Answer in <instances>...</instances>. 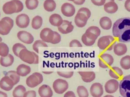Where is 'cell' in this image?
Segmentation results:
<instances>
[{
  "mask_svg": "<svg viewBox=\"0 0 130 97\" xmlns=\"http://www.w3.org/2000/svg\"><path fill=\"white\" fill-rule=\"evenodd\" d=\"M112 33L122 43L130 42V17L121 18L116 20L113 25Z\"/></svg>",
  "mask_w": 130,
  "mask_h": 97,
  "instance_id": "obj_1",
  "label": "cell"
},
{
  "mask_svg": "<svg viewBox=\"0 0 130 97\" xmlns=\"http://www.w3.org/2000/svg\"><path fill=\"white\" fill-rule=\"evenodd\" d=\"M23 9V3L19 0H12L6 2L3 6V11L6 14L19 13Z\"/></svg>",
  "mask_w": 130,
  "mask_h": 97,
  "instance_id": "obj_2",
  "label": "cell"
},
{
  "mask_svg": "<svg viewBox=\"0 0 130 97\" xmlns=\"http://www.w3.org/2000/svg\"><path fill=\"white\" fill-rule=\"evenodd\" d=\"M19 58L22 61L29 64H37L39 63L38 55L26 48H24L20 51L19 54Z\"/></svg>",
  "mask_w": 130,
  "mask_h": 97,
  "instance_id": "obj_3",
  "label": "cell"
},
{
  "mask_svg": "<svg viewBox=\"0 0 130 97\" xmlns=\"http://www.w3.org/2000/svg\"><path fill=\"white\" fill-rule=\"evenodd\" d=\"M115 44V38L111 35L102 36L98 41V46L102 50L106 49L107 51H111L113 48Z\"/></svg>",
  "mask_w": 130,
  "mask_h": 97,
  "instance_id": "obj_4",
  "label": "cell"
},
{
  "mask_svg": "<svg viewBox=\"0 0 130 97\" xmlns=\"http://www.w3.org/2000/svg\"><path fill=\"white\" fill-rule=\"evenodd\" d=\"M119 92L123 97H130V74L123 77L119 83Z\"/></svg>",
  "mask_w": 130,
  "mask_h": 97,
  "instance_id": "obj_5",
  "label": "cell"
},
{
  "mask_svg": "<svg viewBox=\"0 0 130 97\" xmlns=\"http://www.w3.org/2000/svg\"><path fill=\"white\" fill-rule=\"evenodd\" d=\"M14 25V21L9 17H5L0 20V34H8Z\"/></svg>",
  "mask_w": 130,
  "mask_h": 97,
  "instance_id": "obj_6",
  "label": "cell"
},
{
  "mask_svg": "<svg viewBox=\"0 0 130 97\" xmlns=\"http://www.w3.org/2000/svg\"><path fill=\"white\" fill-rule=\"evenodd\" d=\"M43 80V75L40 73L35 72L26 78V84L28 87L33 88L41 84Z\"/></svg>",
  "mask_w": 130,
  "mask_h": 97,
  "instance_id": "obj_7",
  "label": "cell"
},
{
  "mask_svg": "<svg viewBox=\"0 0 130 97\" xmlns=\"http://www.w3.org/2000/svg\"><path fill=\"white\" fill-rule=\"evenodd\" d=\"M53 88L54 91L58 94H62L68 88V82L62 79H57L53 83Z\"/></svg>",
  "mask_w": 130,
  "mask_h": 97,
  "instance_id": "obj_8",
  "label": "cell"
},
{
  "mask_svg": "<svg viewBox=\"0 0 130 97\" xmlns=\"http://www.w3.org/2000/svg\"><path fill=\"white\" fill-rule=\"evenodd\" d=\"M114 62L113 57L109 54H103L100 56L99 60V66L102 68H107L111 66Z\"/></svg>",
  "mask_w": 130,
  "mask_h": 97,
  "instance_id": "obj_9",
  "label": "cell"
},
{
  "mask_svg": "<svg viewBox=\"0 0 130 97\" xmlns=\"http://www.w3.org/2000/svg\"><path fill=\"white\" fill-rule=\"evenodd\" d=\"M40 37L43 41L51 43L54 37V31L49 28H43L41 31Z\"/></svg>",
  "mask_w": 130,
  "mask_h": 97,
  "instance_id": "obj_10",
  "label": "cell"
},
{
  "mask_svg": "<svg viewBox=\"0 0 130 97\" xmlns=\"http://www.w3.org/2000/svg\"><path fill=\"white\" fill-rule=\"evenodd\" d=\"M17 38L19 40L26 44H31L34 40V38L31 34L26 31H20L17 33Z\"/></svg>",
  "mask_w": 130,
  "mask_h": 97,
  "instance_id": "obj_11",
  "label": "cell"
},
{
  "mask_svg": "<svg viewBox=\"0 0 130 97\" xmlns=\"http://www.w3.org/2000/svg\"><path fill=\"white\" fill-rule=\"evenodd\" d=\"M29 18L25 14L18 15L16 18V24L20 28H26L29 24Z\"/></svg>",
  "mask_w": 130,
  "mask_h": 97,
  "instance_id": "obj_12",
  "label": "cell"
},
{
  "mask_svg": "<svg viewBox=\"0 0 130 97\" xmlns=\"http://www.w3.org/2000/svg\"><path fill=\"white\" fill-rule=\"evenodd\" d=\"M13 80L8 76L5 75L0 80V87L6 91H9L14 85Z\"/></svg>",
  "mask_w": 130,
  "mask_h": 97,
  "instance_id": "obj_13",
  "label": "cell"
},
{
  "mask_svg": "<svg viewBox=\"0 0 130 97\" xmlns=\"http://www.w3.org/2000/svg\"><path fill=\"white\" fill-rule=\"evenodd\" d=\"M119 88V82L116 79H110L106 82L105 85V89L106 92L113 93Z\"/></svg>",
  "mask_w": 130,
  "mask_h": 97,
  "instance_id": "obj_14",
  "label": "cell"
},
{
  "mask_svg": "<svg viewBox=\"0 0 130 97\" xmlns=\"http://www.w3.org/2000/svg\"><path fill=\"white\" fill-rule=\"evenodd\" d=\"M90 92L93 97H101L104 93L102 85L99 82L93 83L90 86Z\"/></svg>",
  "mask_w": 130,
  "mask_h": 97,
  "instance_id": "obj_15",
  "label": "cell"
},
{
  "mask_svg": "<svg viewBox=\"0 0 130 97\" xmlns=\"http://www.w3.org/2000/svg\"><path fill=\"white\" fill-rule=\"evenodd\" d=\"M61 11L64 16L70 17L74 15L75 8L72 4L69 3H65L61 6Z\"/></svg>",
  "mask_w": 130,
  "mask_h": 97,
  "instance_id": "obj_16",
  "label": "cell"
},
{
  "mask_svg": "<svg viewBox=\"0 0 130 97\" xmlns=\"http://www.w3.org/2000/svg\"><path fill=\"white\" fill-rule=\"evenodd\" d=\"M58 31L62 34H68L71 32L74 29V26L72 24V22L66 20H63L62 23L57 27Z\"/></svg>",
  "mask_w": 130,
  "mask_h": 97,
  "instance_id": "obj_17",
  "label": "cell"
},
{
  "mask_svg": "<svg viewBox=\"0 0 130 97\" xmlns=\"http://www.w3.org/2000/svg\"><path fill=\"white\" fill-rule=\"evenodd\" d=\"M88 19V18L85 14L78 12L74 18V22L77 26L81 28L86 25Z\"/></svg>",
  "mask_w": 130,
  "mask_h": 97,
  "instance_id": "obj_18",
  "label": "cell"
},
{
  "mask_svg": "<svg viewBox=\"0 0 130 97\" xmlns=\"http://www.w3.org/2000/svg\"><path fill=\"white\" fill-rule=\"evenodd\" d=\"M38 93L41 97H52L53 95L51 87L46 84H43L39 87Z\"/></svg>",
  "mask_w": 130,
  "mask_h": 97,
  "instance_id": "obj_19",
  "label": "cell"
},
{
  "mask_svg": "<svg viewBox=\"0 0 130 97\" xmlns=\"http://www.w3.org/2000/svg\"><path fill=\"white\" fill-rule=\"evenodd\" d=\"M78 73L85 82H90L95 78V74L93 71H79Z\"/></svg>",
  "mask_w": 130,
  "mask_h": 97,
  "instance_id": "obj_20",
  "label": "cell"
},
{
  "mask_svg": "<svg viewBox=\"0 0 130 97\" xmlns=\"http://www.w3.org/2000/svg\"><path fill=\"white\" fill-rule=\"evenodd\" d=\"M113 50L115 54L120 56L125 54L127 52V48L126 45L124 43L120 42L115 44Z\"/></svg>",
  "mask_w": 130,
  "mask_h": 97,
  "instance_id": "obj_21",
  "label": "cell"
},
{
  "mask_svg": "<svg viewBox=\"0 0 130 97\" xmlns=\"http://www.w3.org/2000/svg\"><path fill=\"white\" fill-rule=\"evenodd\" d=\"M31 71L30 67L24 64L18 66L16 68V72L20 76H26Z\"/></svg>",
  "mask_w": 130,
  "mask_h": 97,
  "instance_id": "obj_22",
  "label": "cell"
},
{
  "mask_svg": "<svg viewBox=\"0 0 130 97\" xmlns=\"http://www.w3.org/2000/svg\"><path fill=\"white\" fill-rule=\"evenodd\" d=\"M50 23L54 26H59L63 22V19L61 16L58 14H53L49 17Z\"/></svg>",
  "mask_w": 130,
  "mask_h": 97,
  "instance_id": "obj_23",
  "label": "cell"
},
{
  "mask_svg": "<svg viewBox=\"0 0 130 97\" xmlns=\"http://www.w3.org/2000/svg\"><path fill=\"white\" fill-rule=\"evenodd\" d=\"M14 61V57L11 54H8L6 57H1L0 58V64L1 66L8 67L11 66Z\"/></svg>",
  "mask_w": 130,
  "mask_h": 97,
  "instance_id": "obj_24",
  "label": "cell"
},
{
  "mask_svg": "<svg viewBox=\"0 0 130 97\" xmlns=\"http://www.w3.org/2000/svg\"><path fill=\"white\" fill-rule=\"evenodd\" d=\"M104 10L108 13H115L118 10V6L114 2H109L104 4Z\"/></svg>",
  "mask_w": 130,
  "mask_h": 97,
  "instance_id": "obj_25",
  "label": "cell"
},
{
  "mask_svg": "<svg viewBox=\"0 0 130 97\" xmlns=\"http://www.w3.org/2000/svg\"><path fill=\"white\" fill-rule=\"evenodd\" d=\"M110 76L115 79H119L123 75V71L118 67H112L109 70Z\"/></svg>",
  "mask_w": 130,
  "mask_h": 97,
  "instance_id": "obj_26",
  "label": "cell"
},
{
  "mask_svg": "<svg viewBox=\"0 0 130 97\" xmlns=\"http://www.w3.org/2000/svg\"><path fill=\"white\" fill-rule=\"evenodd\" d=\"M100 25L102 28L104 30H109L112 27V21L108 17H103L100 19Z\"/></svg>",
  "mask_w": 130,
  "mask_h": 97,
  "instance_id": "obj_27",
  "label": "cell"
},
{
  "mask_svg": "<svg viewBox=\"0 0 130 97\" xmlns=\"http://www.w3.org/2000/svg\"><path fill=\"white\" fill-rule=\"evenodd\" d=\"M26 92L25 87L22 85L17 86L13 91V97H23L24 93Z\"/></svg>",
  "mask_w": 130,
  "mask_h": 97,
  "instance_id": "obj_28",
  "label": "cell"
},
{
  "mask_svg": "<svg viewBox=\"0 0 130 97\" xmlns=\"http://www.w3.org/2000/svg\"><path fill=\"white\" fill-rule=\"evenodd\" d=\"M43 24L42 18L40 16H36L33 18L31 21V27L34 29H39Z\"/></svg>",
  "mask_w": 130,
  "mask_h": 97,
  "instance_id": "obj_29",
  "label": "cell"
},
{
  "mask_svg": "<svg viewBox=\"0 0 130 97\" xmlns=\"http://www.w3.org/2000/svg\"><path fill=\"white\" fill-rule=\"evenodd\" d=\"M43 6L46 11L52 12L55 9L56 5L54 0H45Z\"/></svg>",
  "mask_w": 130,
  "mask_h": 97,
  "instance_id": "obj_30",
  "label": "cell"
},
{
  "mask_svg": "<svg viewBox=\"0 0 130 97\" xmlns=\"http://www.w3.org/2000/svg\"><path fill=\"white\" fill-rule=\"evenodd\" d=\"M120 65L122 69L128 70L130 69V56L126 55L122 57L120 61Z\"/></svg>",
  "mask_w": 130,
  "mask_h": 97,
  "instance_id": "obj_31",
  "label": "cell"
},
{
  "mask_svg": "<svg viewBox=\"0 0 130 97\" xmlns=\"http://www.w3.org/2000/svg\"><path fill=\"white\" fill-rule=\"evenodd\" d=\"M5 75L10 77L14 81L15 85L17 84L20 80V76L17 74L16 71H9L7 72L6 73H5Z\"/></svg>",
  "mask_w": 130,
  "mask_h": 97,
  "instance_id": "obj_32",
  "label": "cell"
},
{
  "mask_svg": "<svg viewBox=\"0 0 130 97\" xmlns=\"http://www.w3.org/2000/svg\"><path fill=\"white\" fill-rule=\"evenodd\" d=\"M24 48H26L23 44L20 43H16L13 45L12 47V51L14 55L16 57H19V54L20 51Z\"/></svg>",
  "mask_w": 130,
  "mask_h": 97,
  "instance_id": "obj_33",
  "label": "cell"
},
{
  "mask_svg": "<svg viewBox=\"0 0 130 97\" xmlns=\"http://www.w3.org/2000/svg\"><path fill=\"white\" fill-rule=\"evenodd\" d=\"M77 92L79 97H88V92L85 87L82 85L78 86Z\"/></svg>",
  "mask_w": 130,
  "mask_h": 97,
  "instance_id": "obj_34",
  "label": "cell"
},
{
  "mask_svg": "<svg viewBox=\"0 0 130 97\" xmlns=\"http://www.w3.org/2000/svg\"><path fill=\"white\" fill-rule=\"evenodd\" d=\"M39 5L38 0H26L25 5L28 10H34L36 9Z\"/></svg>",
  "mask_w": 130,
  "mask_h": 97,
  "instance_id": "obj_35",
  "label": "cell"
},
{
  "mask_svg": "<svg viewBox=\"0 0 130 97\" xmlns=\"http://www.w3.org/2000/svg\"><path fill=\"white\" fill-rule=\"evenodd\" d=\"M47 46H48V45L46 43V42L43 41L42 40H37L32 44V48L37 53H39V47H47Z\"/></svg>",
  "mask_w": 130,
  "mask_h": 97,
  "instance_id": "obj_36",
  "label": "cell"
},
{
  "mask_svg": "<svg viewBox=\"0 0 130 97\" xmlns=\"http://www.w3.org/2000/svg\"><path fill=\"white\" fill-rule=\"evenodd\" d=\"M9 48L7 44L4 42L0 43V56L1 57H6L8 55Z\"/></svg>",
  "mask_w": 130,
  "mask_h": 97,
  "instance_id": "obj_37",
  "label": "cell"
},
{
  "mask_svg": "<svg viewBox=\"0 0 130 97\" xmlns=\"http://www.w3.org/2000/svg\"><path fill=\"white\" fill-rule=\"evenodd\" d=\"M81 40L84 44H85L86 46H91L92 45L95 41L93 40L88 37H87L85 34L84 33L81 37Z\"/></svg>",
  "mask_w": 130,
  "mask_h": 97,
  "instance_id": "obj_38",
  "label": "cell"
},
{
  "mask_svg": "<svg viewBox=\"0 0 130 97\" xmlns=\"http://www.w3.org/2000/svg\"><path fill=\"white\" fill-rule=\"evenodd\" d=\"M86 31H89L94 34H95L96 36H99L100 34H101V30L100 29L95 26H92L89 27H88Z\"/></svg>",
  "mask_w": 130,
  "mask_h": 97,
  "instance_id": "obj_39",
  "label": "cell"
},
{
  "mask_svg": "<svg viewBox=\"0 0 130 97\" xmlns=\"http://www.w3.org/2000/svg\"><path fill=\"white\" fill-rule=\"evenodd\" d=\"M57 74L62 77L66 78H70L72 77L74 74L73 71H68V72H62V71H57Z\"/></svg>",
  "mask_w": 130,
  "mask_h": 97,
  "instance_id": "obj_40",
  "label": "cell"
},
{
  "mask_svg": "<svg viewBox=\"0 0 130 97\" xmlns=\"http://www.w3.org/2000/svg\"><path fill=\"white\" fill-rule=\"evenodd\" d=\"M60 40H61L60 35L56 31H54V37L51 43L57 44V43H58L60 41Z\"/></svg>",
  "mask_w": 130,
  "mask_h": 97,
  "instance_id": "obj_41",
  "label": "cell"
},
{
  "mask_svg": "<svg viewBox=\"0 0 130 97\" xmlns=\"http://www.w3.org/2000/svg\"><path fill=\"white\" fill-rule=\"evenodd\" d=\"M78 12H81L82 13H83L84 14H85L87 18L89 19L91 16V12L90 11V10L87 8H85V7H82L78 11Z\"/></svg>",
  "mask_w": 130,
  "mask_h": 97,
  "instance_id": "obj_42",
  "label": "cell"
},
{
  "mask_svg": "<svg viewBox=\"0 0 130 97\" xmlns=\"http://www.w3.org/2000/svg\"><path fill=\"white\" fill-rule=\"evenodd\" d=\"M69 46L70 47H82V45L79 40L73 39L70 42Z\"/></svg>",
  "mask_w": 130,
  "mask_h": 97,
  "instance_id": "obj_43",
  "label": "cell"
},
{
  "mask_svg": "<svg viewBox=\"0 0 130 97\" xmlns=\"http://www.w3.org/2000/svg\"><path fill=\"white\" fill-rule=\"evenodd\" d=\"M36 92L35 90H29L24 93L23 97H36Z\"/></svg>",
  "mask_w": 130,
  "mask_h": 97,
  "instance_id": "obj_44",
  "label": "cell"
},
{
  "mask_svg": "<svg viewBox=\"0 0 130 97\" xmlns=\"http://www.w3.org/2000/svg\"><path fill=\"white\" fill-rule=\"evenodd\" d=\"M93 4L98 6L104 5L106 3V0H91Z\"/></svg>",
  "mask_w": 130,
  "mask_h": 97,
  "instance_id": "obj_45",
  "label": "cell"
},
{
  "mask_svg": "<svg viewBox=\"0 0 130 97\" xmlns=\"http://www.w3.org/2000/svg\"><path fill=\"white\" fill-rule=\"evenodd\" d=\"M63 97H76V95L73 91H68L64 94Z\"/></svg>",
  "mask_w": 130,
  "mask_h": 97,
  "instance_id": "obj_46",
  "label": "cell"
},
{
  "mask_svg": "<svg viewBox=\"0 0 130 97\" xmlns=\"http://www.w3.org/2000/svg\"><path fill=\"white\" fill-rule=\"evenodd\" d=\"M124 7L127 11L130 12V0H126L124 3Z\"/></svg>",
  "mask_w": 130,
  "mask_h": 97,
  "instance_id": "obj_47",
  "label": "cell"
},
{
  "mask_svg": "<svg viewBox=\"0 0 130 97\" xmlns=\"http://www.w3.org/2000/svg\"><path fill=\"white\" fill-rule=\"evenodd\" d=\"M85 0H75L73 2L75 4L77 5H81L84 4Z\"/></svg>",
  "mask_w": 130,
  "mask_h": 97,
  "instance_id": "obj_48",
  "label": "cell"
},
{
  "mask_svg": "<svg viewBox=\"0 0 130 97\" xmlns=\"http://www.w3.org/2000/svg\"><path fill=\"white\" fill-rule=\"evenodd\" d=\"M0 97H7V94L2 91H0Z\"/></svg>",
  "mask_w": 130,
  "mask_h": 97,
  "instance_id": "obj_49",
  "label": "cell"
},
{
  "mask_svg": "<svg viewBox=\"0 0 130 97\" xmlns=\"http://www.w3.org/2000/svg\"><path fill=\"white\" fill-rule=\"evenodd\" d=\"M42 72L45 74H50L53 73V71H43Z\"/></svg>",
  "mask_w": 130,
  "mask_h": 97,
  "instance_id": "obj_50",
  "label": "cell"
},
{
  "mask_svg": "<svg viewBox=\"0 0 130 97\" xmlns=\"http://www.w3.org/2000/svg\"><path fill=\"white\" fill-rule=\"evenodd\" d=\"M104 97H114V96L112 95H106L104 96Z\"/></svg>",
  "mask_w": 130,
  "mask_h": 97,
  "instance_id": "obj_51",
  "label": "cell"
},
{
  "mask_svg": "<svg viewBox=\"0 0 130 97\" xmlns=\"http://www.w3.org/2000/svg\"><path fill=\"white\" fill-rule=\"evenodd\" d=\"M109 2H114V0H106V3H108Z\"/></svg>",
  "mask_w": 130,
  "mask_h": 97,
  "instance_id": "obj_52",
  "label": "cell"
},
{
  "mask_svg": "<svg viewBox=\"0 0 130 97\" xmlns=\"http://www.w3.org/2000/svg\"><path fill=\"white\" fill-rule=\"evenodd\" d=\"M2 41V38L1 37H0V43H1Z\"/></svg>",
  "mask_w": 130,
  "mask_h": 97,
  "instance_id": "obj_53",
  "label": "cell"
},
{
  "mask_svg": "<svg viewBox=\"0 0 130 97\" xmlns=\"http://www.w3.org/2000/svg\"><path fill=\"white\" fill-rule=\"evenodd\" d=\"M68 1H72V2H74V1H75V0H68Z\"/></svg>",
  "mask_w": 130,
  "mask_h": 97,
  "instance_id": "obj_54",
  "label": "cell"
},
{
  "mask_svg": "<svg viewBox=\"0 0 130 97\" xmlns=\"http://www.w3.org/2000/svg\"><path fill=\"white\" fill-rule=\"evenodd\" d=\"M0 16H1V12H0Z\"/></svg>",
  "mask_w": 130,
  "mask_h": 97,
  "instance_id": "obj_55",
  "label": "cell"
},
{
  "mask_svg": "<svg viewBox=\"0 0 130 97\" xmlns=\"http://www.w3.org/2000/svg\"><path fill=\"white\" fill-rule=\"evenodd\" d=\"M119 1H122V0H119Z\"/></svg>",
  "mask_w": 130,
  "mask_h": 97,
  "instance_id": "obj_56",
  "label": "cell"
}]
</instances>
